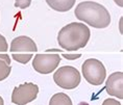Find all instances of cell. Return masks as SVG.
<instances>
[{"instance_id":"obj_1","label":"cell","mask_w":123,"mask_h":105,"mask_svg":"<svg viewBox=\"0 0 123 105\" xmlns=\"http://www.w3.org/2000/svg\"><path fill=\"white\" fill-rule=\"evenodd\" d=\"M90 36L91 31L87 25L81 22H72L60 30L57 43L67 51H76L87 46Z\"/></svg>"},{"instance_id":"obj_2","label":"cell","mask_w":123,"mask_h":105,"mask_svg":"<svg viewBox=\"0 0 123 105\" xmlns=\"http://www.w3.org/2000/svg\"><path fill=\"white\" fill-rule=\"evenodd\" d=\"M75 17L77 20L89 24L97 29L106 28L111 23V15L103 5L93 1L80 2L75 8Z\"/></svg>"},{"instance_id":"obj_3","label":"cell","mask_w":123,"mask_h":105,"mask_svg":"<svg viewBox=\"0 0 123 105\" xmlns=\"http://www.w3.org/2000/svg\"><path fill=\"white\" fill-rule=\"evenodd\" d=\"M38 51V47L32 39L26 35L15 38L11 43L12 56L16 61L26 64Z\"/></svg>"},{"instance_id":"obj_4","label":"cell","mask_w":123,"mask_h":105,"mask_svg":"<svg viewBox=\"0 0 123 105\" xmlns=\"http://www.w3.org/2000/svg\"><path fill=\"white\" fill-rule=\"evenodd\" d=\"M81 72L85 79L92 85H101L106 77V70L103 64L96 58H89L81 66Z\"/></svg>"},{"instance_id":"obj_5","label":"cell","mask_w":123,"mask_h":105,"mask_svg":"<svg viewBox=\"0 0 123 105\" xmlns=\"http://www.w3.org/2000/svg\"><path fill=\"white\" fill-rule=\"evenodd\" d=\"M80 73L78 70L71 66L61 67L55 71L53 80L60 88L64 89H73L80 83Z\"/></svg>"},{"instance_id":"obj_6","label":"cell","mask_w":123,"mask_h":105,"mask_svg":"<svg viewBox=\"0 0 123 105\" xmlns=\"http://www.w3.org/2000/svg\"><path fill=\"white\" fill-rule=\"evenodd\" d=\"M39 94V86L32 82H25L16 86L12 94V102L16 105H26L36 100Z\"/></svg>"},{"instance_id":"obj_7","label":"cell","mask_w":123,"mask_h":105,"mask_svg":"<svg viewBox=\"0 0 123 105\" xmlns=\"http://www.w3.org/2000/svg\"><path fill=\"white\" fill-rule=\"evenodd\" d=\"M61 63L58 54H37L32 60V68L40 74H49L56 69Z\"/></svg>"},{"instance_id":"obj_8","label":"cell","mask_w":123,"mask_h":105,"mask_svg":"<svg viewBox=\"0 0 123 105\" xmlns=\"http://www.w3.org/2000/svg\"><path fill=\"white\" fill-rule=\"evenodd\" d=\"M105 91L111 96L123 99V73L121 71L110 75L105 83Z\"/></svg>"},{"instance_id":"obj_9","label":"cell","mask_w":123,"mask_h":105,"mask_svg":"<svg viewBox=\"0 0 123 105\" xmlns=\"http://www.w3.org/2000/svg\"><path fill=\"white\" fill-rule=\"evenodd\" d=\"M76 0H46V3L52 10L60 13H65L74 6Z\"/></svg>"},{"instance_id":"obj_10","label":"cell","mask_w":123,"mask_h":105,"mask_svg":"<svg viewBox=\"0 0 123 105\" xmlns=\"http://www.w3.org/2000/svg\"><path fill=\"white\" fill-rule=\"evenodd\" d=\"M49 105H73L72 100L65 93H56L51 97Z\"/></svg>"},{"instance_id":"obj_11","label":"cell","mask_w":123,"mask_h":105,"mask_svg":"<svg viewBox=\"0 0 123 105\" xmlns=\"http://www.w3.org/2000/svg\"><path fill=\"white\" fill-rule=\"evenodd\" d=\"M12 67L10 64H7L6 61L2 58H0V81L6 79L11 74Z\"/></svg>"},{"instance_id":"obj_12","label":"cell","mask_w":123,"mask_h":105,"mask_svg":"<svg viewBox=\"0 0 123 105\" xmlns=\"http://www.w3.org/2000/svg\"><path fill=\"white\" fill-rule=\"evenodd\" d=\"M31 3V0H15V6L21 10H25Z\"/></svg>"},{"instance_id":"obj_13","label":"cell","mask_w":123,"mask_h":105,"mask_svg":"<svg viewBox=\"0 0 123 105\" xmlns=\"http://www.w3.org/2000/svg\"><path fill=\"white\" fill-rule=\"evenodd\" d=\"M8 50V45L5 38L2 35H0V53H6Z\"/></svg>"},{"instance_id":"obj_14","label":"cell","mask_w":123,"mask_h":105,"mask_svg":"<svg viewBox=\"0 0 123 105\" xmlns=\"http://www.w3.org/2000/svg\"><path fill=\"white\" fill-rule=\"evenodd\" d=\"M101 105H122V104L118 100H116V99L109 98V99H105Z\"/></svg>"},{"instance_id":"obj_15","label":"cell","mask_w":123,"mask_h":105,"mask_svg":"<svg viewBox=\"0 0 123 105\" xmlns=\"http://www.w3.org/2000/svg\"><path fill=\"white\" fill-rule=\"evenodd\" d=\"M62 56L65 57L66 59H69V60H74V59H77V58L81 57V54H67V53H62Z\"/></svg>"},{"instance_id":"obj_16","label":"cell","mask_w":123,"mask_h":105,"mask_svg":"<svg viewBox=\"0 0 123 105\" xmlns=\"http://www.w3.org/2000/svg\"><path fill=\"white\" fill-rule=\"evenodd\" d=\"M114 1H115V3L118 5V6H120V7L123 6V0H114Z\"/></svg>"},{"instance_id":"obj_17","label":"cell","mask_w":123,"mask_h":105,"mask_svg":"<svg viewBox=\"0 0 123 105\" xmlns=\"http://www.w3.org/2000/svg\"><path fill=\"white\" fill-rule=\"evenodd\" d=\"M122 20H123V18L120 19V32H122Z\"/></svg>"},{"instance_id":"obj_18","label":"cell","mask_w":123,"mask_h":105,"mask_svg":"<svg viewBox=\"0 0 123 105\" xmlns=\"http://www.w3.org/2000/svg\"><path fill=\"white\" fill-rule=\"evenodd\" d=\"M0 105H4V101H3V99H2L1 96H0Z\"/></svg>"},{"instance_id":"obj_19","label":"cell","mask_w":123,"mask_h":105,"mask_svg":"<svg viewBox=\"0 0 123 105\" xmlns=\"http://www.w3.org/2000/svg\"><path fill=\"white\" fill-rule=\"evenodd\" d=\"M79 105H88V104H87V103H85V102H81V103L79 104Z\"/></svg>"}]
</instances>
